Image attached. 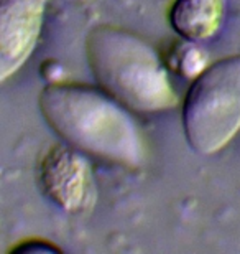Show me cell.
Listing matches in <instances>:
<instances>
[{"label":"cell","mask_w":240,"mask_h":254,"mask_svg":"<svg viewBox=\"0 0 240 254\" xmlns=\"http://www.w3.org/2000/svg\"><path fill=\"white\" fill-rule=\"evenodd\" d=\"M38 104L51 129L86 155L129 169L144 164L145 142L139 126L129 109L104 89L51 83Z\"/></svg>","instance_id":"obj_1"},{"label":"cell","mask_w":240,"mask_h":254,"mask_svg":"<svg viewBox=\"0 0 240 254\" xmlns=\"http://www.w3.org/2000/svg\"><path fill=\"white\" fill-rule=\"evenodd\" d=\"M183 127L201 155L224 149L240 130V57L207 66L192 79L183 103Z\"/></svg>","instance_id":"obj_3"},{"label":"cell","mask_w":240,"mask_h":254,"mask_svg":"<svg viewBox=\"0 0 240 254\" xmlns=\"http://www.w3.org/2000/svg\"><path fill=\"white\" fill-rule=\"evenodd\" d=\"M227 0H175L170 23L188 42H204L221 30Z\"/></svg>","instance_id":"obj_6"},{"label":"cell","mask_w":240,"mask_h":254,"mask_svg":"<svg viewBox=\"0 0 240 254\" xmlns=\"http://www.w3.org/2000/svg\"><path fill=\"white\" fill-rule=\"evenodd\" d=\"M47 7L48 0H0V84L33 55Z\"/></svg>","instance_id":"obj_5"},{"label":"cell","mask_w":240,"mask_h":254,"mask_svg":"<svg viewBox=\"0 0 240 254\" xmlns=\"http://www.w3.org/2000/svg\"><path fill=\"white\" fill-rule=\"evenodd\" d=\"M38 182L47 198L68 213H83L96 201L93 167L84 152L58 144L40 162Z\"/></svg>","instance_id":"obj_4"},{"label":"cell","mask_w":240,"mask_h":254,"mask_svg":"<svg viewBox=\"0 0 240 254\" xmlns=\"http://www.w3.org/2000/svg\"><path fill=\"white\" fill-rule=\"evenodd\" d=\"M176 68L183 76L194 79L196 76H199L204 69L207 68L206 55H204L196 45H192V42L188 43V45H185V47H181L180 50H178Z\"/></svg>","instance_id":"obj_7"},{"label":"cell","mask_w":240,"mask_h":254,"mask_svg":"<svg viewBox=\"0 0 240 254\" xmlns=\"http://www.w3.org/2000/svg\"><path fill=\"white\" fill-rule=\"evenodd\" d=\"M86 55L100 88L127 109L160 113L178 104L165 63L137 35L117 27H97L88 35Z\"/></svg>","instance_id":"obj_2"}]
</instances>
